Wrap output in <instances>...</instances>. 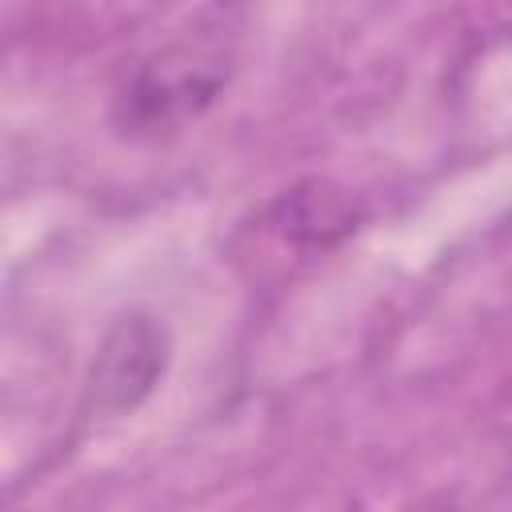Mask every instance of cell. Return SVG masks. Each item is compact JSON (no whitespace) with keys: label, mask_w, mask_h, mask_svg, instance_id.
Here are the masks:
<instances>
[{"label":"cell","mask_w":512,"mask_h":512,"mask_svg":"<svg viewBox=\"0 0 512 512\" xmlns=\"http://www.w3.org/2000/svg\"><path fill=\"white\" fill-rule=\"evenodd\" d=\"M236 40L224 24L184 32L132 60L112 92V124L132 140H160L200 120L228 88Z\"/></svg>","instance_id":"cell-1"},{"label":"cell","mask_w":512,"mask_h":512,"mask_svg":"<svg viewBox=\"0 0 512 512\" xmlns=\"http://www.w3.org/2000/svg\"><path fill=\"white\" fill-rule=\"evenodd\" d=\"M360 224V204L332 180H300L264 200L240 236H252L244 256L312 260L348 240Z\"/></svg>","instance_id":"cell-2"},{"label":"cell","mask_w":512,"mask_h":512,"mask_svg":"<svg viewBox=\"0 0 512 512\" xmlns=\"http://www.w3.org/2000/svg\"><path fill=\"white\" fill-rule=\"evenodd\" d=\"M168 360H172V340L156 316L148 312L120 316L92 360L88 408L100 416H124L140 408L164 380Z\"/></svg>","instance_id":"cell-3"}]
</instances>
